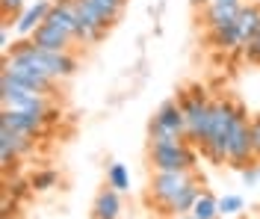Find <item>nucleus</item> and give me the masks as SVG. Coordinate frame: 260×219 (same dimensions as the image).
<instances>
[{"instance_id":"4","label":"nucleus","mask_w":260,"mask_h":219,"mask_svg":"<svg viewBox=\"0 0 260 219\" xmlns=\"http://www.w3.org/2000/svg\"><path fill=\"white\" fill-rule=\"evenodd\" d=\"M3 74H9V77H15L21 83L32 86L36 92H42V95H56V89H59V80L56 77H50L48 71H42V68L30 66V62H21L15 56H3Z\"/></svg>"},{"instance_id":"22","label":"nucleus","mask_w":260,"mask_h":219,"mask_svg":"<svg viewBox=\"0 0 260 219\" xmlns=\"http://www.w3.org/2000/svg\"><path fill=\"white\" fill-rule=\"evenodd\" d=\"M240 175H243V184H245V186L257 184V181H260V172H257V163H248V166H245V169H240Z\"/></svg>"},{"instance_id":"15","label":"nucleus","mask_w":260,"mask_h":219,"mask_svg":"<svg viewBox=\"0 0 260 219\" xmlns=\"http://www.w3.org/2000/svg\"><path fill=\"white\" fill-rule=\"evenodd\" d=\"M121 213V199H118V190L107 184L101 193L95 196V202H92V216L95 219H115Z\"/></svg>"},{"instance_id":"9","label":"nucleus","mask_w":260,"mask_h":219,"mask_svg":"<svg viewBox=\"0 0 260 219\" xmlns=\"http://www.w3.org/2000/svg\"><path fill=\"white\" fill-rule=\"evenodd\" d=\"M198 196H201V178H198V172H195L192 181L183 186L178 196H172V199L162 204V207H157V213H160L162 219L180 216V213H189V210H192V204L198 202Z\"/></svg>"},{"instance_id":"2","label":"nucleus","mask_w":260,"mask_h":219,"mask_svg":"<svg viewBox=\"0 0 260 219\" xmlns=\"http://www.w3.org/2000/svg\"><path fill=\"white\" fill-rule=\"evenodd\" d=\"M148 163L151 169H162V172H195L198 148L186 139L172 145H148Z\"/></svg>"},{"instance_id":"21","label":"nucleus","mask_w":260,"mask_h":219,"mask_svg":"<svg viewBox=\"0 0 260 219\" xmlns=\"http://www.w3.org/2000/svg\"><path fill=\"white\" fill-rule=\"evenodd\" d=\"M248 128H251V145H254V160L260 163V113L251 121H248Z\"/></svg>"},{"instance_id":"16","label":"nucleus","mask_w":260,"mask_h":219,"mask_svg":"<svg viewBox=\"0 0 260 219\" xmlns=\"http://www.w3.org/2000/svg\"><path fill=\"white\" fill-rule=\"evenodd\" d=\"M195 219H219L222 216V210H219V199L207 193V190H201V196H198V202L192 204V210H189Z\"/></svg>"},{"instance_id":"18","label":"nucleus","mask_w":260,"mask_h":219,"mask_svg":"<svg viewBox=\"0 0 260 219\" xmlns=\"http://www.w3.org/2000/svg\"><path fill=\"white\" fill-rule=\"evenodd\" d=\"M56 184H59V175H56L53 169H39V172L30 178V186L36 190V193H48L50 186H56Z\"/></svg>"},{"instance_id":"11","label":"nucleus","mask_w":260,"mask_h":219,"mask_svg":"<svg viewBox=\"0 0 260 219\" xmlns=\"http://www.w3.org/2000/svg\"><path fill=\"white\" fill-rule=\"evenodd\" d=\"M240 9H243V3H204L201 6V12H198V21L204 24V30H210V27H222V24H234L237 15H240Z\"/></svg>"},{"instance_id":"14","label":"nucleus","mask_w":260,"mask_h":219,"mask_svg":"<svg viewBox=\"0 0 260 219\" xmlns=\"http://www.w3.org/2000/svg\"><path fill=\"white\" fill-rule=\"evenodd\" d=\"M234 24H237V36H240V42H243V48H245L260 30V0L243 3V9H240V15H237Z\"/></svg>"},{"instance_id":"13","label":"nucleus","mask_w":260,"mask_h":219,"mask_svg":"<svg viewBox=\"0 0 260 219\" xmlns=\"http://www.w3.org/2000/svg\"><path fill=\"white\" fill-rule=\"evenodd\" d=\"M50 6H53V0H36L32 6H27V9L15 18V33L21 36V39H30V36L36 33V27L45 24Z\"/></svg>"},{"instance_id":"10","label":"nucleus","mask_w":260,"mask_h":219,"mask_svg":"<svg viewBox=\"0 0 260 219\" xmlns=\"http://www.w3.org/2000/svg\"><path fill=\"white\" fill-rule=\"evenodd\" d=\"M151 124H154V128H162V131H172V134H178V136L186 139V116H183V110H180L178 98L162 101L160 110L151 118Z\"/></svg>"},{"instance_id":"1","label":"nucleus","mask_w":260,"mask_h":219,"mask_svg":"<svg viewBox=\"0 0 260 219\" xmlns=\"http://www.w3.org/2000/svg\"><path fill=\"white\" fill-rule=\"evenodd\" d=\"M178 104L186 116V142H192L195 148H201L210 136L213 124V101L207 98V92L201 86H189L178 92Z\"/></svg>"},{"instance_id":"24","label":"nucleus","mask_w":260,"mask_h":219,"mask_svg":"<svg viewBox=\"0 0 260 219\" xmlns=\"http://www.w3.org/2000/svg\"><path fill=\"white\" fill-rule=\"evenodd\" d=\"M27 190H32V186H27V184H21V181H15V184H12V196H15V199H24V196H27Z\"/></svg>"},{"instance_id":"29","label":"nucleus","mask_w":260,"mask_h":219,"mask_svg":"<svg viewBox=\"0 0 260 219\" xmlns=\"http://www.w3.org/2000/svg\"><path fill=\"white\" fill-rule=\"evenodd\" d=\"M257 172H260V163H257Z\"/></svg>"},{"instance_id":"25","label":"nucleus","mask_w":260,"mask_h":219,"mask_svg":"<svg viewBox=\"0 0 260 219\" xmlns=\"http://www.w3.org/2000/svg\"><path fill=\"white\" fill-rule=\"evenodd\" d=\"M189 3H192L195 9H201V6H204V3H210V0H189Z\"/></svg>"},{"instance_id":"27","label":"nucleus","mask_w":260,"mask_h":219,"mask_svg":"<svg viewBox=\"0 0 260 219\" xmlns=\"http://www.w3.org/2000/svg\"><path fill=\"white\" fill-rule=\"evenodd\" d=\"M216 3H245V0H216Z\"/></svg>"},{"instance_id":"3","label":"nucleus","mask_w":260,"mask_h":219,"mask_svg":"<svg viewBox=\"0 0 260 219\" xmlns=\"http://www.w3.org/2000/svg\"><path fill=\"white\" fill-rule=\"evenodd\" d=\"M251 118L245 116V107L240 104V113L234 118V128L228 134V166L231 169H245L248 163H257L254 160V145H251V128H248Z\"/></svg>"},{"instance_id":"6","label":"nucleus","mask_w":260,"mask_h":219,"mask_svg":"<svg viewBox=\"0 0 260 219\" xmlns=\"http://www.w3.org/2000/svg\"><path fill=\"white\" fill-rule=\"evenodd\" d=\"M32 148H36L32 136L21 134V131H12V128H0V166H3V172L15 169L18 160L24 154H30Z\"/></svg>"},{"instance_id":"17","label":"nucleus","mask_w":260,"mask_h":219,"mask_svg":"<svg viewBox=\"0 0 260 219\" xmlns=\"http://www.w3.org/2000/svg\"><path fill=\"white\" fill-rule=\"evenodd\" d=\"M107 184L113 186V190H118V193H127L130 175H127V169H124V163H113V166L107 169Z\"/></svg>"},{"instance_id":"26","label":"nucleus","mask_w":260,"mask_h":219,"mask_svg":"<svg viewBox=\"0 0 260 219\" xmlns=\"http://www.w3.org/2000/svg\"><path fill=\"white\" fill-rule=\"evenodd\" d=\"M169 219H195L192 213H180V216H169Z\"/></svg>"},{"instance_id":"12","label":"nucleus","mask_w":260,"mask_h":219,"mask_svg":"<svg viewBox=\"0 0 260 219\" xmlns=\"http://www.w3.org/2000/svg\"><path fill=\"white\" fill-rule=\"evenodd\" d=\"M32 42L39 45V48H45V51H71V45H74V39L65 33L62 27H56V24H39L36 27V33L30 36Z\"/></svg>"},{"instance_id":"7","label":"nucleus","mask_w":260,"mask_h":219,"mask_svg":"<svg viewBox=\"0 0 260 219\" xmlns=\"http://www.w3.org/2000/svg\"><path fill=\"white\" fill-rule=\"evenodd\" d=\"M48 118L45 113H27V110H6L0 113V128H12V131H21L27 136H42L48 131Z\"/></svg>"},{"instance_id":"19","label":"nucleus","mask_w":260,"mask_h":219,"mask_svg":"<svg viewBox=\"0 0 260 219\" xmlns=\"http://www.w3.org/2000/svg\"><path fill=\"white\" fill-rule=\"evenodd\" d=\"M24 3L27 0H0V12H3V24H15V18L24 12Z\"/></svg>"},{"instance_id":"8","label":"nucleus","mask_w":260,"mask_h":219,"mask_svg":"<svg viewBox=\"0 0 260 219\" xmlns=\"http://www.w3.org/2000/svg\"><path fill=\"white\" fill-rule=\"evenodd\" d=\"M45 21L56 24V27H62L74 42H80L83 45V27H80V15H77L74 0H53V6H50V12H48Z\"/></svg>"},{"instance_id":"5","label":"nucleus","mask_w":260,"mask_h":219,"mask_svg":"<svg viewBox=\"0 0 260 219\" xmlns=\"http://www.w3.org/2000/svg\"><path fill=\"white\" fill-rule=\"evenodd\" d=\"M192 178H195V172H162V169H154V175L148 181V202L162 207L172 196H178Z\"/></svg>"},{"instance_id":"20","label":"nucleus","mask_w":260,"mask_h":219,"mask_svg":"<svg viewBox=\"0 0 260 219\" xmlns=\"http://www.w3.org/2000/svg\"><path fill=\"white\" fill-rule=\"evenodd\" d=\"M219 210H222V216L240 213V210H243V199H240V196H222V199H219Z\"/></svg>"},{"instance_id":"23","label":"nucleus","mask_w":260,"mask_h":219,"mask_svg":"<svg viewBox=\"0 0 260 219\" xmlns=\"http://www.w3.org/2000/svg\"><path fill=\"white\" fill-rule=\"evenodd\" d=\"M0 51H3V53L12 51V45H9V24H3V27H0Z\"/></svg>"},{"instance_id":"28","label":"nucleus","mask_w":260,"mask_h":219,"mask_svg":"<svg viewBox=\"0 0 260 219\" xmlns=\"http://www.w3.org/2000/svg\"><path fill=\"white\" fill-rule=\"evenodd\" d=\"M113 3H118V6H127V0H113Z\"/></svg>"}]
</instances>
